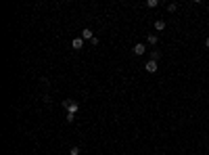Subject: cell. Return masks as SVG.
I'll return each mask as SVG.
<instances>
[{
    "label": "cell",
    "instance_id": "1",
    "mask_svg": "<svg viewBox=\"0 0 209 155\" xmlns=\"http://www.w3.org/2000/svg\"><path fill=\"white\" fill-rule=\"evenodd\" d=\"M63 105H65L67 113H77L80 111V105H77L75 101H63Z\"/></svg>",
    "mask_w": 209,
    "mask_h": 155
},
{
    "label": "cell",
    "instance_id": "2",
    "mask_svg": "<svg viewBox=\"0 0 209 155\" xmlns=\"http://www.w3.org/2000/svg\"><path fill=\"white\" fill-rule=\"evenodd\" d=\"M134 55H136V57H142V55H144V52H146V46H144V44H142V42H138V44H134Z\"/></svg>",
    "mask_w": 209,
    "mask_h": 155
},
{
    "label": "cell",
    "instance_id": "3",
    "mask_svg": "<svg viewBox=\"0 0 209 155\" xmlns=\"http://www.w3.org/2000/svg\"><path fill=\"white\" fill-rule=\"evenodd\" d=\"M82 38H84V40H90V42H92V38H94V32H92L90 28H84V29H82Z\"/></svg>",
    "mask_w": 209,
    "mask_h": 155
},
{
    "label": "cell",
    "instance_id": "4",
    "mask_svg": "<svg viewBox=\"0 0 209 155\" xmlns=\"http://www.w3.org/2000/svg\"><path fill=\"white\" fill-rule=\"evenodd\" d=\"M71 46H73L75 50H82V48H84V38H82V36H80V38H73Z\"/></svg>",
    "mask_w": 209,
    "mask_h": 155
},
{
    "label": "cell",
    "instance_id": "5",
    "mask_svg": "<svg viewBox=\"0 0 209 155\" xmlns=\"http://www.w3.org/2000/svg\"><path fill=\"white\" fill-rule=\"evenodd\" d=\"M144 67H146V71H148V73H155V71L159 69V67H157V61H148Z\"/></svg>",
    "mask_w": 209,
    "mask_h": 155
},
{
    "label": "cell",
    "instance_id": "6",
    "mask_svg": "<svg viewBox=\"0 0 209 155\" xmlns=\"http://www.w3.org/2000/svg\"><path fill=\"white\" fill-rule=\"evenodd\" d=\"M155 29H157V32H163V29H165V21H163V19H157V21H155Z\"/></svg>",
    "mask_w": 209,
    "mask_h": 155
},
{
    "label": "cell",
    "instance_id": "7",
    "mask_svg": "<svg viewBox=\"0 0 209 155\" xmlns=\"http://www.w3.org/2000/svg\"><path fill=\"white\" fill-rule=\"evenodd\" d=\"M146 42H148V44H153V46H155V44L159 42V38H157L155 34H151V36H146Z\"/></svg>",
    "mask_w": 209,
    "mask_h": 155
},
{
    "label": "cell",
    "instance_id": "8",
    "mask_svg": "<svg viewBox=\"0 0 209 155\" xmlns=\"http://www.w3.org/2000/svg\"><path fill=\"white\" fill-rule=\"evenodd\" d=\"M161 59V52L159 50H153V52H151V61H159Z\"/></svg>",
    "mask_w": 209,
    "mask_h": 155
},
{
    "label": "cell",
    "instance_id": "9",
    "mask_svg": "<svg viewBox=\"0 0 209 155\" xmlns=\"http://www.w3.org/2000/svg\"><path fill=\"white\" fill-rule=\"evenodd\" d=\"M157 4H159L157 0H148V2H146V7H148V8H155V7H157Z\"/></svg>",
    "mask_w": 209,
    "mask_h": 155
},
{
    "label": "cell",
    "instance_id": "10",
    "mask_svg": "<svg viewBox=\"0 0 209 155\" xmlns=\"http://www.w3.org/2000/svg\"><path fill=\"white\" fill-rule=\"evenodd\" d=\"M65 120H67V122H69V124H71V122L75 120V113H67V115H65Z\"/></svg>",
    "mask_w": 209,
    "mask_h": 155
},
{
    "label": "cell",
    "instance_id": "11",
    "mask_svg": "<svg viewBox=\"0 0 209 155\" xmlns=\"http://www.w3.org/2000/svg\"><path fill=\"white\" fill-rule=\"evenodd\" d=\"M69 155H80V147H71L69 149Z\"/></svg>",
    "mask_w": 209,
    "mask_h": 155
},
{
    "label": "cell",
    "instance_id": "12",
    "mask_svg": "<svg viewBox=\"0 0 209 155\" xmlns=\"http://www.w3.org/2000/svg\"><path fill=\"white\" fill-rule=\"evenodd\" d=\"M176 8H178V4H176V2H172V4H167V11H169V13H174Z\"/></svg>",
    "mask_w": 209,
    "mask_h": 155
},
{
    "label": "cell",
    "instance_id": "13",
    "mask_svg": "<svg viewBox=\"0 0 209 155\" xmlns=\"http://www.w3.org/2000/svg\"><path fill=\"white\" fill-rule=\"evenodd\" d=\"M205 46H207V48H209V38H207V40H205Z\"/></svg>",
    "mask_w": 209,
    "mask_h": 155
}]
</instances>
